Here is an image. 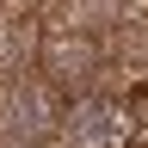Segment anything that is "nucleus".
I'll return each mask as SVG.
<instances>
[{"mask_svg":"<svg viewBox=\"0 0 148 148\" xmlns=\"http://www.w3.org/2000/svg\"><path fill=\"white\" fill-rule=\"evenodd\" d=\"M68 92H56L37 68L0 80V148H49L62 136Z\"/></svg>","mask_w":148,"mask_h":148,"instance_id":"obj_1","label":"nucleus"},{"mask_svg":"<svg viewBox=\"0 0 148 148\" xmlns=\"http://www.w3.org/2000/svg\"><path fill=\"white\" fill-rule=\"evenodd\" d=\"M105 68V49L99 37H92V25H80V18H62V25H43V43H37V74L56 86V92H92V80H99Z\"/></svg>","mask_w":148,"mask_h":148,"instance_id":"obj_2","label":"nucleus"},{"mask_svg":"<svg viewBox=\"0 0 148 148\" xmlns=\"http://www.w3.org/2000/svg\"><path fill=\"white\" fill-rule=\"evenodd\" d=\"M136 111H130V99H117V92H74L68 111H62V136H56V148H130L136 142Z\"/></svg>","mask_w":148,"mask_h":148,"instance_id":"obj_3","label":"nucleus"},{"mask_svg":"<svg viewBox=\"0 0 148 148\" xmlns=\"http://www.w3.org/2000/svg\"><path fill=\"white\" fill-rule=\"evenodd\" d=\"M37 43H43V25L0 12V80H6V74H25V68H37Z\"/></svg>","mask_w":148,"mask_h":148,"instance_id":"obj_4","label":"nucleus"}]
</instances>
